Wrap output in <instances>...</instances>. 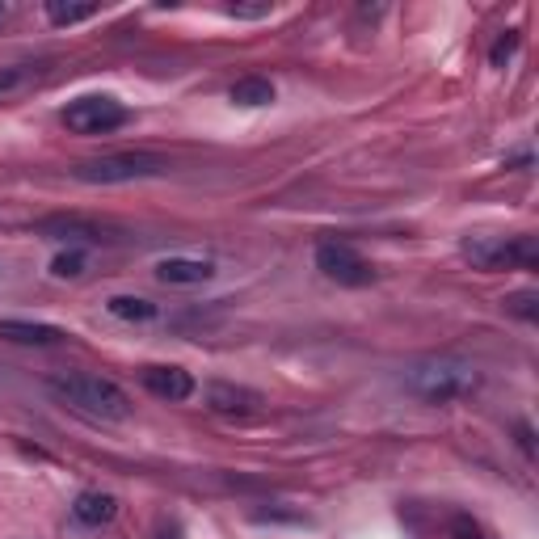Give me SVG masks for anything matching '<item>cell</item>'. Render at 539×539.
<instances>
[{
  "label": "cell",
  "instance_id": "obj_3",
  "mask_svg": "<svg viewBox=\"0 0 539 539\" xmlns=\"http://www.w3.org/2000/svg\"><path fill=\"white\" fill-rule=\"evenodd\" d=\"M169 165L156 152H110L97 161H81L72 169L76 182L89 186H123V182H144V177H161Z\"/></svg>",
  "mask_w": 539,
  "mask_h": 539
},
{
  "label": "cell",
  "instance_id": "obj_17",
  "mask_svg": "<svg viewBox=\"0 0 539 539\" xmlns=\"http://www.w3.org/2000/svg\"><path fill=\"white\" fill-rule=\"evenodd\" d=\"M539 295L535 291H514L510 299H506V312H514V316H523V321H535L539 316Z\"/></svg>",
  "mask_w": 539,
  "mask_h": 539
},
{
  "label": "cell",
  "instance_id": "obj_13",
  "mask_svg": "<svg viewBox=\"0 0 539 539\" xmlns=\"http://www.w3.org/2000/svg\"><path fill=\"white\" fill-rule=\"evenodd\" d=\"M232 102L236 106H270L274 102V85L266 76H245V81L232 85Z\"/></svg>",
  "mask_w": 539,
  "mask_h": 539
},
{
  "label": "cell",
  "instance_id": "obj_11",
  "mask_svg": "<svg viewBox=\"0 0 539 539\" xmlns=\"http://www.w3.org/2000/svg\"><path fill=\"white\" fill-rule=\"evenodd\" d=\"M114 514H118V502H114L110 493H97V489L81 493L72 502V518L81 527H106V523H114Z\"/></svg>",
  "mask_w": 539,
  "mask_h": 539
},
{
  "label": "cell",
  "instance_id": "obj_5",
  "mask_svg": "<svg viewBox=\"0 0 539 539\" xmlns=\"http://www.w3.org/2000/svg\"><path fill=\"white\" fill-rule=\"evenodd\" d=\"M316 270H321L325 278H333V283H342V287H367L375 278L371 262L358 249H350L346 241H325L321 249H316Z\"/></svg>",
  "mask_w": 539,
  "mask_h": 539
},
{
  "label": "cell",
  "instance_id": "obj_8",
  "mask_svg": "<svg viewBox=\"0 0 539 539\" xmlns=\"http://www.w3.org/2000/svg\"><path fill=\"white\" fill-rule=\"evenodd\" d=\"M156 278L169 287H198L215 278V262H207V257H165V262H156Z\"/></svg>",
  "mask_w": 539,
  "mask_h": 539
},
{
  "label": "cell",
  "instance_id": "obj_7",
  "mask_svg": "<svg viewBox=\"0 0 539 539\" xmlns=\"http://www.w3.org/2000/svg\"><path fill=\"white\" fill-rule=\"evenodd\" d=\"M139 384H144L152 396H161V401H190L194 396V375L182 371V367H144L139 371Z\"/></svg>",
  "mask_w": 539,
  "mask_h": 539
},
{
  "label": "cell",
  "instance_id": "obj_2",
  "mask_svg": "<svg viewBox=\"0 0 539 539\" xmlns=\"http://www.w3.org/2000/svg\"><path fill=\"white\" fill-rule=\"evenodd\" d=\"M47 392L55 401H64L68 409L97 417V422H127L131 417V396L114 384V379L89 375V371H64L47 375Z\"/></svg>",
  "mask_w": 539,
  "mask_h": 539
},
{
  "label": "cell",
  "instance_id": "obj_16",
  "mask_svg": "<svg viewBox=\"0 0 539 539\" xmlns=\"http://www.w3.org/2000/svg\"><path fill=\"white\" fill-rule=\"evenodd\" d=\"M30 81H38V68L17 64V68H0V97H9L17 89H26Z\"/></svg>",
  "mask_w": 539,
  "mask_h": 539
},
{
  "label": "cell",
  "instance_id": "obj_21",
  "mask_svg": "<svg viewBox=\"0 0 539 539\" xmlns=\"http://www.w3.org/2000/svg\"><path fill=\"white\" fill-rule=\"evenodd\" d=\"M518 443H523V451L531 455V430L527 426H518Z\"/></svg>",
  "mask_w": 539,
  "mask_h": 539
},
{
  "label": "cell",
  "instance_id": "obj_12",
  "mask_svg": "<svg viewBox=\"0 0 539 539\" xmlns=\"http://www.w3.org/2000/svg\"><path fill=\"white\" fill-rule=\"evenodd\" d=\"M38 232L51 236V241H102V228L89 224V219H76V215H55V219H43Z\"/></svg>",
  "mask_w": 539,
  "mask_h": 539
},
{
  "label": "cell",
  "instance_id": "obj_19",
  "mask_svg": "<svg viewBox=\"0 0 539 539\" xmlns=\"http://www.w3.org/2000/svg\"><path fill=\"white\" fill-rule=\"evenodd\" d=\"M228 13H232V17H266L270 5H232Z\"/></svg>",
  "mask_w": 539,
  "mask_h": 539
},
{
  "label": "cell",
  "instance_id": "obj_6",
  "mask_svg": "<svg viewBox=\"0 0 539 539\" xmlns=\"http://www.w3.org/2000/svg\"><path fill=\"white\" fill-rule=\"evenodd\" d=\"M464 253L472 257L476 266L497 270V266H518V270H531L539 262V245L535 236H514V241H468Z\"/></svg>",
  "mask_w": 539,
  "mask_h": 539
},
{
  "label": "cell",
  "instance_id": "obj_15",
  "mask_svg": "<svg viewBox=\"0 0 539 539\" xmlns=\"http://www.w3.org/2000/svg\"><path fill=\"white\" fill-rule=\"evenodd\" d=\"M97 13V5H68V0H47V17L55 26H76V22H89Z\"/></svg>",
  "mask_w": 539,
  "mask_h": 539
},
{
  "label": "cell",
  "instance_id": "obj_4",
  "mask_svg": "<svg viewBox=\"0 0 539 539\" xmlns=\"http://www.w3.org/2000/svg\"><path fill=\"white\" fill-rule=\"evenodd\" d=\"M127 106L123 102H114V97H76V102L64 110V123H68V131H76V135H110V131H118L127 123Z\"/></svg>",
  "mask_w": 539,
  "mask_h": 539
},
{
  "label": "cell",
  "instance_id": "obj_22",
  "mask_svg": "<svg viewBox=\"0 0 539 539\" xmlns=\"http://www.w3.org/2000/svg\"><path fill=\"white\" fill-rule=\"evenodd\" d=\"M5 13H9V9H5V5H0V22H5Z\"/></svg>",
  "mask_w": 539,
  "mask_h": 539
},
{
  "label": "cell",
  "instance_id": "obj_1",
  "mask_svg": "<svg viewBox=\"0 0 539 539\" xmlns=\"http://www.w3.org/2000/svg\"><path fill=\"white\" fill-rule=\"evenodd\" d=\"M401 388L409 396L426 405H455V401H468L481 388V371L468 358H455V354H426L409 363L401 371Z\"/></svg>",
  "mask_w": 539,
  "mask_h": 539
},
{
  "label": "cell",
  "instance_id": "obj_10",
  "mask_svg": "<svg viewBox=\"0 0 539 539\" xmlns=\"http://www.w3.org/2000/svg\"><path fill=\"white\" fill-rule=\"evenodd\" d=\"M0 337L17 346H59L68 333L55 325H43V321H0Z\"/></svg>",
  "mask_w": 539,
  "mask_h": 539
},
{
  "label": "cell",
  "instance_id": "obj_14",
  "mask_svg": "<svg viewBox=\"0 0 539 539\" xmlns=\"http://www.w3.org/2000/svg\"><path fill=\"white\" fill-rule=\"evenodd\" d=\"M106 308L118 321H152L156 316V304L144 295H114V299H106Z\"/></svg>",
  "mask_w": 539,
  "mask_h": 539
},
{
  "label": "cell",
  "instance_id": "obj_18",
  "mask_svg": "<svg viewBox=\"0 0 539 539\" xmlns=\"http://www.w3.org/2000/svg\"><path fill=\"white\" fill-rule=\"evenodd\" d=\"M81 270H85V253H76V249L72 253H59L55 262H51V274L55 278H76Z\"/></svg>",
  "mask_w": 539,
  "mask_h": 539
},
{
  "label": "cell",
  "instance_id": "obj_20",
  "mask_svg": "<svg viewBox=\"0 0 539 539\" xmlns=\"http://www.w3.org/2000/svg\"><path fill=\"white\" fill-rule=\"evenodd\" d=\"M514 47H518V38H514V34H510V38H502V43L493 47V64H506V55H510Z\"/></svg>",
  "mask_w": 539,
  "mask_h": 539
},
{
  "label": "cell",
  "instance_id": "obj_9",
  "mask_svg": "<svg viewBox=\"0 0 539 539\" xmlns=\"http://www.w3.org/2000/svg\"><path fill=\"white\" fill-rule=\"evenodd\" d=\"M207 409L224 413V417H253L262 409V396L253 388H236V384H211L207 388Z\"/></svg>",
  "mask_w": 539,
  "mask_h": 539
}]
</instances>
